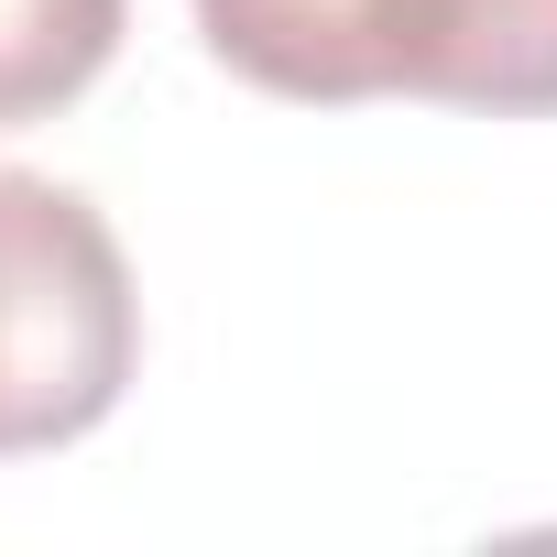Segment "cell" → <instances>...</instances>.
<instances>
[{
    "instance_id": "1",
    "label": "cell",
    "mask_w": 557,
    "mask_h": 557,
    "mask_svg": "<svg viewBox=\"0 0 557 557\" xmlns=\"http://www.w3.org/2000/svg\"><path fill=\"white\" fill-rule=\"evenodd\" d=\"M197 34L230 77L307 110H557V0H197Z\"/></svg>"
},
{
    "instance_id": "2",
    "label": "cell",
    "mask_w": 557,
    "mask_h": 557,
    "mask_svg": "<svg viewBox=\"0 0 557 557\" xmlns=\"http://www.w3.org/2000/svg\"><path fill=\"white\" fill-rule=\"evenodd\" d=\"M143 372V296L110 219L0 164V459L77 448Z\"/></svg>"
},
{
    "instance_id": "3",
    "label": "cell",
    "mask_w": 557,
    "mask_h": 557,
    "mask_svg": "<svg viewBox=\"0 0 557 557\" xmlns=\"http://www.w3.org/2000/svg\"><path fill=\"white\" fill-rule=\"evenodd\" d=\"M132 0H0V132H34L88 99L121 55Z\"/></svg>"
}]
</instances>
